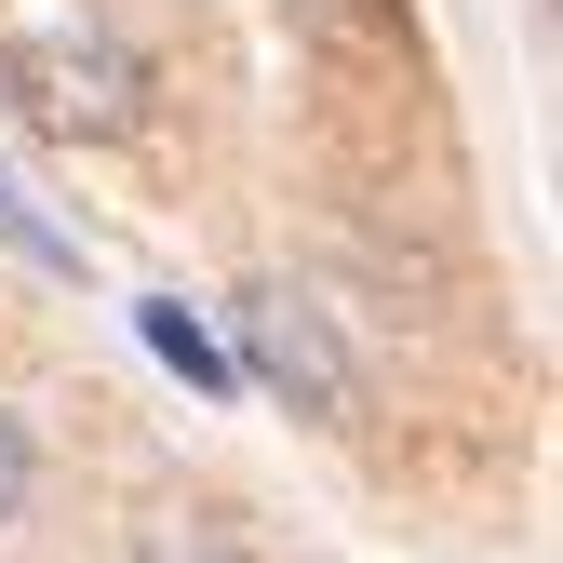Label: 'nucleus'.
I'll return each instance as SVG.
<instances>
[{
	"label": "nucleus",
	"mask_w": 563,
	"mask_h": 563,
	"mask_svg": "<svg viewBox=\"0 0 563 563\" xmlns=\"http://www.w3.org/2000/svg\"><path fill=\"white\" fill-rule=\"evenodd\" d=\"M0 242H14L27 268H54V282H81V229H54V216H41V201H27L14 175H0Z\"/></svg>",
	"instance_id": "obj_4"
},
{
	"label": "nucleus",
	"mask_w": 563,
	"mask_h": 563,
	"mask_svg": "<svg viewBox=\"0 0 563 563\" xmlns=\"http://www.w3.org/2000/svg\"><path fill=\"white\" fill-rule=\"evenodd\" d=\"M27 483H41V456H27V416H0V523L27 510Z\"/></svg>",
	"instance_id": "obj_5"
},
{
	"label": "nucleus",
	"mask_w": 563,
	"mask_h": 563,
	"mask_svg": "<svg viewBox=\"0 0 563 563\" xmlns=\"http://www.w3.org/2000/svg\"><path fill=\"white\" fill-rule=\"evenodd\" d=\"M0 81H14V108H27L41 134H134V121H148L134 54L95 41V27H27L14 54H0Z\"/></svg>",
	"instance_id": "obj_2"
},
{
	"label": "nucleus",
	"mask_w": 563,
	"mask_h": 563,
	"mask_svg": "<svg viewBox=\"0 0 563 563\" xmlns=\"http://www.w3.org/2000/svg\"><path fill=\"white\" fill-rule=\"evenodd\" d=\"M309 14H335V27H376V14H389V0H309Z\"/></svg>",
	"instance_id": "obj_6"
},
{
	"label": "nucleus",
	"mask_w": 563,
	"mask_h": 563,
	"mask_svg": "<svg viewBox=\"0 0 563 563\" xmlns=\"http://www.w3.org/2000/svg\"><path fill=\"white\" fill-rule=\"evenodd\" d=\"M229 363H242V389H268V402H296V416H322V430H349L363 416V376H349V349H335V322L296 296V282H242L229 296Z\"/></svg>",
	"instance_id": "obj_1"
},
{
	"label": "nucleus",
	"mask_w": 563,
	"mask_h": 563,
	"mask_svg": "<svg viewBox=\"0 0 563 563\" xmlns=\"http://www.w3.org/2000/svg\"><path fill=\"white\" fill-rule=\"evenodd\" d=\"M134 335H148V349H162V363H175V376H188L201 402H242V363H229V349L201 335V322H188L175 296H148V309H134Z\"/></svg>",
	"instance_id": "obj_3"
}]
</instances>
